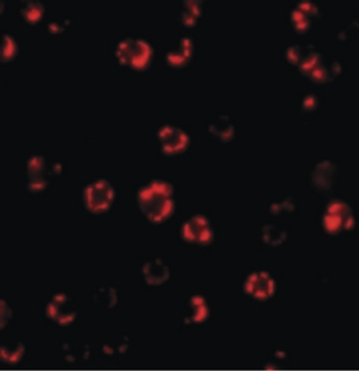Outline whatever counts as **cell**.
I'll return each mask as SVG.
<instances>
[{"label": "cell", "mask_w": 359, "mask_h": 371, "mask_svg": "<svg viewBox=\"0 0 359 371\" xmlns=\"http://www.w3.org/2000/svg\"><path fill=\"white\" fill-rule=\"evenodd\" d=\"M183 237L193 243L202 245L210 243L213 239V233L208 220L202 216H194L183 227Z\"/></svg>", "instance_id": "5b68a950"}, {"label": "cell", "mask_w": 359, "mask_h": 371, "mask_svg": "<svg viewBox=\"0 0 359 371\" xmlns=\"http://www.w3.org/2000/svg\"><path fill=\"white\" fill-rule=\"evenodd\" d=\"M145 276L148 282L151 285H158L168 278V271L165 268L164 264L160 262L149 263L145 268Z\"/></svg>", "instance_id": "9c48e42d"}, {"label": "cell", "mask_w": 359, "mask_h": 371, "mask_svg": "<svg viewBox=\"0 0 359 371\" xmlns=\"http://www.w3.org/2000/svg\"><path fill=\"white\" fill-rule=\"evenodd\" d=\"M323 224L327 231L331 233H337L342 229L351 228L353 226V216L350 208L341 202L329 204Z\"/></svg>", "instance_id": "277c9868"}, {"label": "cell", "mask_w": 359, "mask_h": 371, "mask_svg": "<svg viewBox=\"0 0 359 371\" xmlns=\"http://www.w3.org/2000/svg\"><path fill=\"white\" fill-rule=\"evenodd\" d=\"M160 139L163 150L169 154L182 152L189 143V138L183 131L169 126H164L160 131Z\"/></svg>", "instance_id": "52a82bcc"}, {"label": "cell", "mask_w": 359, "mask_h": 371, "mask_svg": "<svg viewBox=\"0 0 359 371\" xmlns=\"http://www.w3.org/2000/svg\"><path fill=\"white\" fill-rule=\"evenodd\" d=\"M151 50L146 41L141 39H126L119 44L117 56L122 63L135 68H141L148 63Z\"/></svg>", "instance_id": "7a4b0ae2"}, {"label": "cell", "mask_w": 359, "mask_h": 371, "mask_svg": "<svg viewBox=\"0 0 359 371\" xmlns=\"http://www.w3.org/2000/svg\"><path fill=\"white\" fill-rule=\"evenodd\" d=\"M42 10H43V7L39 1H27L26 7L23 8V14L27 20L33 22L39 18Z\"/></svg>", "instance_id": "8fae6325"}, {"label": "cell", "mask_w": 359, "mask_h": 371, "mask_svg": "<svg viewBox=\"0 0 359 371\" xmlns=\"http://www.w3.org/2000/svg\"><path fill=\"white\" fill-rule=\"evenodd\" d=\"M29 188L33 191L41 190L46 186L44 178V160L42 157L31 158L28 164Z\"/></svg>", "instance_id": "ba28073f"}, {"label": "cell", "mask_w": 359, "mask_h": 371, "mask_svg": "<svg viewBox=\"0 0 359 371\" xmlns=\"http://www.w3.org/2000/svg\"><path fill=\"white\" fill-rule=\"evenodd\" d=\"M14 52V44L8 35L4 37L3 58H7L11 56Z\"/></svg>", "instance_id": "7c38bea8"}, {"label": "cell", "mask_w": 359, "mask_h": 371, "mask_svg": "<svg viewBox=\"0 0 359 371\" xmlns=\"http://www.w3.org/2000/svg\"><path fill=\"white\" fill-rule=\"evenodd\" d=\"M191 41L189 39H182L181 44H180V48L175 51L170 52L168 54V60L173 65H179V64L184 63L185 60L191 53Z\"/></svg>", "instance_id": "30bf717a"}, {"label": "cell", "mask_w": 359, "mask_h": 371, "mask_svg": "<svg viewBox=\"0 0 359 371\" xmlns=\"http://www.w3.org/2000/svg\"><path fill=\"white\" fill-rule=\"evenodd\" d=\"M114 191L106 181L92 183L85 190V204L92 212L106 211L110 207Z\"/></svg>", "instance_id": "3957f363"}, {"label": "cell", "mask_w": 359, "mask_h": 371, "mask_svg": "<svg viewBox=\"0 0 359 371\" xmlns=\"http://www.w3.org/2000/svg\"><path fill=\"white\" fill-rule=\"evenodd\" d=\"M172 188L165 181H152L139 193V207L152 222H160L170 216L173 203Z\"/></svg>", "instance_id": "6da1fadb"}, {"label": "cell", "mask_w": 359, "mask_h": 371, "mask_svg": "<svg viewBox=\"0 0 359 371\" xmlns=\"http://www.w3.org/2000/svg\"><path fill=\"white\" fill-rule=\"evenodd\" d=\"M275 281L267 273H254L248 278L246 291L260 300L268 299L275 293Z\"/></svg>", "instance_id": "8992f818"}]
</instances>
